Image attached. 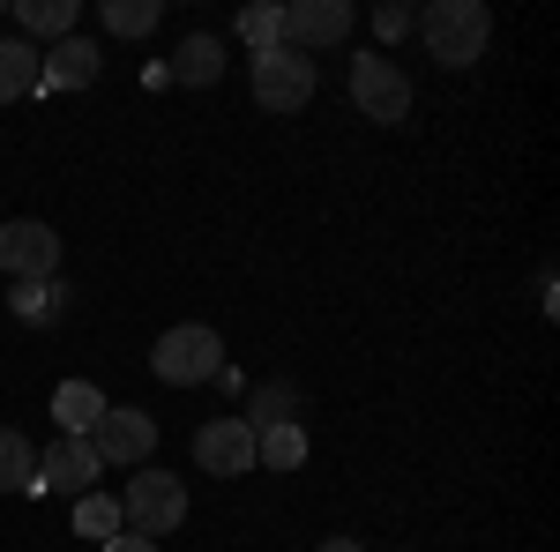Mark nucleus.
<instances>
[{"label":"nucleus","instance_id":"nucleus-1","mask_svg":"<svg viewBox=\"0 0 560 552\" xmlns=\"http://www.w3.org/2000/svg\"><path fill=\"white\" fill-rule=\"evenodd\" d=\"M419 38L441 68H471L486 60V38H493V8L486 0H433L427 15H419Z\"/></svg>","mask_w":560,"mask_h":552},{"label":"nucleus","instance_id":"nucleus-2","mask_svg":"<svg viewBox=\"0 0 560 552\" xmlns=\"http://www.w3.org/2000/svg\"><path fill=\"white\" fill-rule=\"evenodd\" d=\"M150 366H158V381H173V388L217 381V374H224V337H217L210 321H179V329H165V337H158Z\"/></svg>","mask_w":560,"mask_h":552},{"label":"nucleus","instance_id":"nucleus-3","mask_svg":"<svg viewBox=\"0 0 560 552\" xmlns=\"http://www.w3.org/2000/svg\"><path fill=\"white\" fill-rule=\"evenodd\" d=\"M120 522H128L135 538H173L179 522H187V485L165 478V470L128 478V493H120Z\"/></svg>","mask_w":560,"mask_h":552},{"label":"nucleus","instance_id":"nucleus-4","mask_svg":"<svg viewBox=\"0 0 560 552\" xmlns=\"http://www.w3.org/2000/svg\"><path fill=\"white\" fill-rule=\"evenodd\" d=\"M351 105H359L366 120L396 128V120L411 113V75H404L388 52H359V60H351Z\"/></svg>","mask_w":560,"mask_h":552},{"label":"nucleus","instance_id":"nucleus-5","mask_svg":"<svg viewBox=\"0 0 560 552\" xmlns=\"http://www.w3.org/2000/svg\"><path fill=\"white\" fill-rule=\"evenodd\" d=\"M306 97H314V60L306 52H292V45L255 52V105L261 113H300Z\"/></svg>","mask_w":560,"mask_h":552},{"label":"nucleus","instance_id":"nucleus-6","mask_svg":"<svg viewBox=\"0 0 560 552\" xmlns=\"http://www.w3.org/2000/svg\"><path fill=\"white\" fill-rule=\"evenodd\" d=\"M0 269H8L15 284H45V277L60 269V232L38 224V216H8V224H0Z\"/></svg>","mask_w":560,"mask_h":552},{"label":"nucleus","instance_id":"nucleus-7","mask_svg":"<svg viewBox=\"0 0 560 552\" xmlns=\"http://www.w3.org/2000/svg\"><path fill=\"white\" fill-rule=\"evenodd\" d=\"M90 448H97V463H150V448H158V419L135 411V403H105V419L90 425Z\"/></svg>","mask_w":560,"mask_h":552},{"label":"nucleus","instance_id":"nucleus-8","mask_svg":"<svg viewBox=\"0 0 560 552\" xmlns=\"http://www.w3.org/2000/svg\"><path fill=\"white\" fill-rule=\"evenodd\" d=\"M31 493H60V501H83V493H97V448H90V441H75V433H60V441L38 456Z\"/></svg>","mask_w":560,"mask_h":552},{"label":"nucleus","instance_id":"nucleus-9","mask_svg":"<svg viewBox=\"0 0 560 552\" xmlns=\"http://www.w3.org/2000/svg\"><path fill=\"white\" fill-rule=\"evenodd\" d=\"M195 463L217 470V478H247V470H255V425L247 419H210L195 433Z\"/></svg>","mask_w":560,"mask_h":552},{"label":"nucleus","instance_id":"nucleus-10","mask_svg":"<svg viewBox=\"0 0 560 552\" xmlns=\"http://www.w3.org/2000/svg\"><path fill=\"white\" fill-rule=\"evenodd\" d=\"M351 38V0H292L284 8V45L306 52V45H345Z\"/></svg>","mask_w":560,"mask_h":552},{"label":"nucleus","instance_id":"nucleus-11","mask_svg":"<svg viewBox=\"0 0 560 552\" xmlns=\"http://www.w3.org/2000/svg\"><path fill=\"white\" fill-rule=\"evenodd\" d=\"M97 83V45L60 38L52 52H38V90H90Z\"/></svg>","mask_w":560,"mask_h":552},{"label":"nucleus","instance_id":"nucleus-12","mask_svg":"<svg viewBox=\"0 0 560 552\" xmlns=\"http://www.w3.org/2000/svg\"><path fill=\"white\" fill-rule=\"evenodd\" d=\"M52 419H60V433L90 441V425L105 419V396H97L90 381H60V388H52Z\"/></svg>","mask_w":560,"mask_h":552},{"label":"nucleus","instance_id":"nucleus-13","mask_svg":"<svg viewBox=\"0 0 560 552\" xmlns=\"http://www.w3.org/2000/svg\"><path fill=\"white\" fill-rule=\"evenodd\" d=\"M8 314H15V321L52 329V321L68 314V284H60V277H45V284H15V292H8Z\"/></svg>","mask_w":560,"mask_h":552},{"label":"nucleus","instance_id":"nucleus-14","mask_svg":"<svg viewBox=\"0 0 560 552\" xmlns=\"http://www.w3.org/2000/svg\"><path fill=\"white\" fill-rule=\"evenodd\" d=\"M165 75H173V83L210 90L217 75H224V45H217V38H187V45L173 52V60H165Z\"/></svg>","mask_w":560,"mask_h":552},{"label":"nucleus","instance_id":"nucleus-15","mask_svg":"<svg viewBox=\"0 0 560 552\" xmlns=\"http://www.w3.org/2000/svg\"><path fill=\"white\" fill-rule=\"evenodd\" d=\"M31 90H38V45H23V38H0V105L31 97Z\"/></svg>","mask_w":560,"mask_h":552},{"label":"nucleus","instance_id":"nucleus-16","mask_svg":"<svg viewBox=\"0 0 560 552\" xmlns=\"http://www.w3.org/2000/svg\"><path fill=\"white\" fill-rule=\"evenodd\" d=\"M255 463L300 470L306 463V425H255Z\"/></svg>","mask_w":560,"mask_h":552},{"label":"nucleus","instance_id":"nucleus-17","mask_svg":"<svg viewBox=\"0 0 560 552\" xmlns=\"http://www.w3.org/2000/svg\"><path fill=\"white\" fill-rule=\"evenodd\" d=\"M15 23H23V31H31V38H75V0H23V8H15Z\"/></svg>","mask_w":560,"mask_h":552},{"label":"nucleus","instance_id":"nucleus-18","mask_svg":"<svg viewBox=\"0 0 560 552\" xmlns=\"http://www.w3.org/2000/svg\"><path fill=\"white\" fill-rule=\"evenodd\" d=\"M158 15H165V0H105V8H97V23H105L113 38H142V31H158Z\"/></svg>","mask_w":560,"mask_h":552},{"label":"nucleus","instance_id":"nucleus-19","mask_svg":"<svg viewBox=\"0 0 560 552\" xmlns=\"http://www.w3.org/2000/svg\"><path fill=\"white\" fill-rule=\"evenodd\" d=\"M31 478H38L31 441H23L15 425H0V493H31Z\"/></svg>","mask_w":560,"mask_h":552},{"label":"nucleus","instance_id":"nucleus-20","mask_svg":"<svg viewBox=\"0 0 560 552\" xmlns=\"http://www.w3.org/2000/svg\"><path fill=\"white\" fill-rule=\"evenodd\" d=\"M120 530H128V522H120V501H105V493H83V501H75V538H97V545H105V538H120Z\"/></svg>","mask_w":560,"mask_h":552},{"label":"nucleus","instance_id":"nucleus-21","mask_svg":"<svg viewBox=\"0 0 560 552\" xmlns=\"http://www.w3.org/2000/svg\"><path fill=\"white\" fill-rule=\"evenodd\" d=\"M240 38L255 45V52H269V45H284V8H277V0H255V8L240 15Z\"/></svg>","mask_w":560,"mask_h":552},{"label":"nucleus","instance_id":"nucleus-22","mask_svg":"<svg viewBox=\"0 0 560 552\" xmlns=\"http://www.w3.org/2000/svg\"><path fill=\"white\" fill-rule=\"evenodd\" d=\"M292 411H300V396H292V388H261L255 411H247V425H300Z\"/></svg>","mask_w":560,"mask_h":552},{"label":"nucleus","instance_id":"nucleus-23","mask_svg":"<svg viewBox=\"0 0 560 552\" xmlns=\"http://www.w3.org/2000/svg\"><path fill=\"white\" fill-rule=\"evenodd\" d=\"M374 31H382V38L396 45V38H404V31H419V15H411L404 0H388V8H374Z\"/></svg>","mask_w":560,"mask_h":552},{"label":"nucleus","instance_id":"nucleus-24","mask_svg":"<svg viewBox=\"0 0 560 552\" xmlns=\"http://www.w3.org/2000/svg\"><path fill=\"white\" fill-rule=\"evenodd\" d=\"M105 552H158V538H135V530H120V538H105Z\"/></svg>","mask_w":560,"mask_h":552},{"label":"nucleus","instance_id":"nucleus-25","mask_svg":"<svg viewBox=\"0 0 560 552\" xmlns=\"http://www.w3.org/2000/svg\"><path fill=\"white\" fill-rule=\"evenodd\" d=\"M314 552H366V545H359V538H322Z\"/></svg>","mask_w":560,"mask_h":552}]
</instances>
